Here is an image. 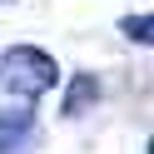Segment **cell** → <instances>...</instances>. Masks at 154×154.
<instances>
[{"mask_svg": "<svg viewBox=\"0 0 154 154\" xmlns=\"http://www.w3.org/2000/svg\"><path fill=\"white\" fill-rule=\"evenodd\" d=\"M55 80H60V65L35 45H10L0 55V134H20Z\"/></svg>", "mask_w": 154, "mask_h": 154, "instance_id": "1", "label": "cell"}, {"mask_svg": "<svg viewBox=\"0 0 154 154\" xmlns=\"http://www.w3.org/2000/svg\"><path fill=\"white\" fill-rule=\"evenodd\" d=\"M124 30H129V35H134V40H139V45L149 40V20H144V15H139V20H124Z\"/></svg>", "mask_w": 154, "mask_h": 154, "instance_id": "2", "label": "cell"}, {"mask_svg": "<svg viewBox=\"0 0 154 154\" xmlns=\"http://www.w3.org/2000/svg\"><path fill=\"white\" fill-rule=\"evenodd\" d=\"M0 5H10V0H0Z\"/></svg>", "mask_w": 154, "mask_h": 154, "instance_id": "3", "label": "cell"}]
</instances>
